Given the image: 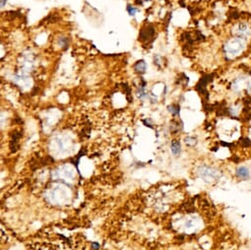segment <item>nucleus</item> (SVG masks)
<instances>
[{"label":"nucleus","mask_w":251,"mask_h":250,"mask_svg":"<svg viewBox=\"0 0 251 250\" xmlns=\"http://www.w3.org/2000/svg\"><path fill=\"white\" fill-rule=\"evenodd\" d=\"M236 176L238 177V178L242 179V180L248 179L249 176H250L249 170L245 168V166H240V168H238L236 169Z\"/></svg>","instance_id":"nucleus-3"},{"label":"nucleus","mask_w":251,"mask_h":250,"mask_svg":"<svg viewBox=\"0 0 251 250\" xmlns=\"http://www.w3.org/2000/svg\"><path fill=\"white\" fill-rule=\"evenodd\" d=\"M127 11H128V13H129V15L134 16V15L136 14V12H138V9L134 8V7H131L130 5H128V7H127Z\"/></svg>","instance_id":"nucleus-7"},{"label":"nucleus","mask_w":251,"mask_h":250,"mask_svg":"<svg viewBox=\"0 0 251 250\" xmlns=\"http://www.w3.org/2000/svg\"><path fill=\"white\" fill-rule=\"evenodd\" d=\"M136 3H137V4H140V5H142V4H143L142 0H137V1H136Z\"/></svg>","instance_id":"nucleus-10"},{"label":"nucleus","mask_w":251,"mask_h":250,"mask_svg":"<svg viewBox=\"0 0 251 250\" xmlns=\"http://www.w3.org/2000/svg\"><path fill=\"white\" fill-rule=\"evenodd\" d=\"M169 110L170 112L174 114V115H177L178 113H179V105H177V104H172V105H170L169 107Z\"/></svg>","instance_id":"nucleus-5"},{"label":"nucleus","mask_w":251,"mask_h":250,"mask_svg":"<svg viewBox=\"0 0 251 250\" xmlns=\"http://www.w3.org/2000/svg\"><path fill=\"white\" fill-rule=\"evenodd\" d=\"M6 3H7V0H1V3H0V5H1V7L3 8L5 5H6Z\"/></svg>","instance_id":"nucleus-8"},{"label":"nucleus","mask_w":251,"mask_h":250,"mask_svg":"<svg viewBox=\"0 0 251 250\" xmlns=\"http://www.w3.org/2000/svg\"><path fill=\"white\" fill-rule=\"evenodd\" d=\"M93 247H94L95 249H98V248H99V244H97V242L93 243Z\"/></svg>","instance_id":"nucleus-9"},{"label":"nucleus","mask_w":251,"mask_h":250,"mask_svg":"<svg viewBox=\"0 0 251 250\" xmlns=\"http://www.w3.org/2000/svg\"><path fill=\"white\" fill-rule=\"evenodd\" d=\"M171 152L174 155H179L180 154V143L174 140L171 143Z\"/></svg>","instance_id":"nucleus-4"},{"label":"nucleus","mask_w":251,"mask_h":250,"mask_svg":"<svg viewBox=\"0 0 251 250\" xmlns=\"http://www.w3.org/2000/svg\"><path fill=\"white\" fill-rule=\"evenodd\" d=\"M185 143L188 146H195L197 144V140H196V138H194V137H186Z\"/></svg>","instance_id":"nucleus-6"},{"label":"nucleus","mask_w":251,"mask_h":250,"mask_svg":"<svg viewBox=\"0 0 251 250\" xmlns=\"http://www.w3.org/2000/svg\"><path fill=\"white\" fill-rule=\"evenodd\" d=\"M154 34H155V30L153 26H147L146 28H144V29L141 31L140 35H139V40L144 42V41H147L149 40L150 37H154Z\"/></svg>","instance_id":"nucleus-1"},{"label":"nucleus","mask_w":251,"mask_h":250,"mask_svg":"<svg viewBox=\"0 0 251 250\" xmlns=\"http://www.w3.org/2000/svg\"><path fill=\"white\" fill-rule=\"evenodd\" d=\"M145 1H150V0H145Z\"/></svg>","instance_id":"nucleus-11"},{"label":"nucleus","mask_w":251,"mask_h":250,"mask_svg":"<svg viewBox=\"0 0 251 250\" xmlns=\"http://www.w3.org/2000/svg\"><path fill=\"white\" fill-rule=\"evenodd\" d=\"M146 69H147V64L144 60H139L135 63V65H134V70L136 71V73L140 75L144 74L145 72H146Z\"/></svg>","instance_id":"nucleus-2"}]
</instances>
